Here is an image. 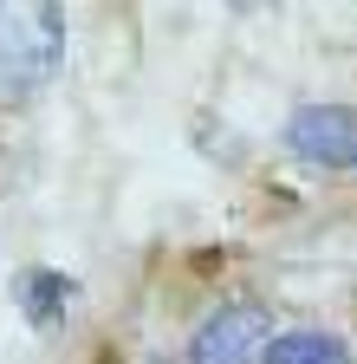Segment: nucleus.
<instances>
[{
  "label": "nucleus",
  "mask_w": 357,
  "mask_h": 364,
  "mask_svg": "<svg viewBox=\"0 0 357 364\" xmlns=\"http://www.w3.org/2000/svg\"><path fill=\"white\" fill-rule=\"evenodd\" d=\"M65 65V7L59 0H7L0 7V105L39 98Z\"/></svg>",
  "instance_id": "nucleus-1"
},
{
  "label": "nucleus",
  "mask_w": 357,
  "mask_h": 364,
  "mask_svg": "<svg viewBox=\"0 0 357 364\" xmlns=\"http://www.w3.org/2000/svg\"><path fill=\"white\" fill-rule=\"evenodd\" d=\"M280 136H286V156H299L319 176L357 169V111L351 105H299Z\"/></svg>",
  "instance_id": "nucleus-2"
},
{
  "label": "nucleus",
  "mask_w": 357,
  "mask_h": 364,
  "mask_svg": "<svg viewBox=\"0 0 357 364\" xmlns=\"http://www.w3.org/2000/svg\"><path fill=\"white\" fill-rule=\"evenodd\" d=\"M266 345H273V312L260 299H234V306H214L195 326L189 364H260Z\"/></svg>",
  "instance_id": "nucleus-3"
},
{
  "label": "nucleus",
  "mask_w": 357,
  "mask_h": 364,
  "mask_svg": "<svg viewBox=\"0 0 357 364\" xmlns=\"http://www.w3.org/2000/svg\"><path fill=\"white\" fill-rule=\"evenodd\" d=\"M72 293H78V287L65 280V273H53V267H26L13 299H20V312H26L33 332H53L59 318H65V306H72Z\"/></svg>",
  "instance_id": "nucleus-4"
},
{
  "label": "nucleus",
  "mask_w": 357,
  "mask_h": 364,
  "mask_svg": "<svg viewBox=\"0 0 357 364\" xmlns=\"http://www.w3.org/2000/svg\"><path fill=\"white\" fill-rule=\"evenodd\" d=\"M260 364H351V345H344L338 332L299 326V332H273V345H266Z\"/></svg>",
  "instance_id": "nucleus-5"
},
{
  "label": "nucleus",
  "mask_w": 357,
  "mask_h": 364,
  "mask_svg": "<svg viewBox=\"0 0 357 364\" xmlns=\"http://www.w3.org/2000/svg\"><path fill=\"white\" fill-rule=\"evenodd\" d=\"M228 7H234V14H260V7H266V0H228Z\"/></svg>",
  "instance_id": "nucleus-6"
},
{
  "label": "nucleus",
  "mask_w": 357,
  "mask_h": 364,
  "mask_svg": "<svg viewBox=\"0 0 357 364\" xmlns=\"http://www.w3.org/2000/svg\"><path fill=\"white\" fill-rule=\"evenodd\" d=\"M156 364H169V358H156Z\"/></svg>",
  "instance_id": "nucleus-7"
},
{
  "label": "nucleus",
  "mask_w": 357,
  "mask_h": 364,
  "mask_svg": "<svg viewBox=\"0 0 357 364\" xmlns=\"http://www.w3.org/2000/svg\"><path fill=\"white\" fill-rule=\"evenodd\" d=\"M0 7H7V0H0Z\"/></svg>",
  "instance_id": "nucleus-8"
}]
</instances>
